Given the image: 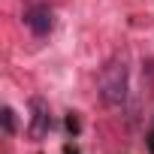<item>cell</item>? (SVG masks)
Returning <instances> with one entry per match:
<instances>
[{
  "mask_svg": "<svg viewBox=\"0 0 154 154\" xmlns=\"http://www.w3.org/2000/svg\"><path fill=\"white\" fill-rule=\"evenodd\" d=\"M97 91H100L103 106H109V109H121L127 103V60L124 57L106 60V66L100 69V79H97Z\"/></svg>",
  "mask_w": 154,
  "mask_h": 154,
  "instance_id": "obj_1",
  "label": "cell"
},
{
  "mask_svg": "<svg viewBox=\"0 0 154 154\" xmlns=\"http://www.w3.org/2000/svg\"><path fill=\"white\" fill-rule=\"evenodd\" d=\"M0 118H3V130H6V136H12V133H15V112H12L9 106H3Z\"/></svg>",
  "mask_w": 154,
  "mask_h": 154,
  "instance_id": "obj_4",
  "label": "cell"
},
{
  "mask_svg": "<svg viewBox=\"0 0 154 154\" xmlns=\"http://www.w3.org/2000/svg\"><path fill=\"white\" fill-rule=\"evenodd\" d=\"M30 124H27V136L33 139V142H39L45 133H48V127H51V112H48V103L42 100V97H30Z\"/></svg>",
  "mask_w": 154,
  "mask_h": 154,
  "instance_id": "obj_2",
  "label": "cell"
},
{
  "mask_svg": "<svg viewBox=\"0 0 154 154\" xmlns=\"http://www.w3.org/2000/svg\"><path fill=\"white\" fill-rule=\"evenodd\" d=\"M66 127L75 133V130H79V118H75V112H69V118H66Z\"/></svg>",
  "mask_w": 154,
  "mask_h": 154,
  "instance_id": "obj_5",
  "label": "cell"
},
{
  "mask_svg": "<svg viewBox=\"0 0 154 154\" xmlns=\"http://www.w3.org/2000/svg\"><path fill=\"white\" fill-rule=\"evenodd\" d=\"M24 24H27V30H30L33 36H48L51 27H54V15H51L48 6L33 3V6L24 9Z\"/></svg>",
  "mask_w": 154,
  "mask_h": 154,
  "instance_id": "obj_3",
  "label": "cell"
},
{
  "mask_svg": "<svg viewBox=\"0 0 154 154\" xmlns=\"http://www.w3.org/2000/svg\"><path fill=\"white\" fill-rule=\"evenodd\" d=\"M148 148H151V154H154V127H151V133H148Z\"/></svg>",
  "mask_w": 154,
  "mask_h": 154,
  "instance_id": "obj_6",
  "label": "cell"
}]
</instances>
